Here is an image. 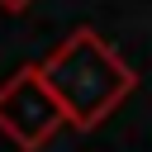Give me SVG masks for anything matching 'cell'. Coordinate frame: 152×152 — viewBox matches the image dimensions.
<instances>
[{
  "label": "cell",
  "instance_id": "cell-1",
  "mask_svg": "<svg viewBox=\"0 0 152 152\" xmlns=\"http://www.w3.org/2000/svg\"><path fill=\"white\" fill-rule=\"evenodd\" d=\"M43 76L52 86V95L66 109V128L90 133L100 128L133 90H138V71L114 52V43H104L90 24L71 28L43 62Z\"/></svg>",
  "mask_w": 152,
  "mask_h": 152
},
{
  "label": "cell",
  "instance_id": "cell-2",
  "mask_svg": "<svg viewBox=\"0 0 152 152\" xmlns=\"http://www.w3.org/2000/svg\"><path fill=\"white\" fill-rule=\"evenodd\" d=\"M57 128H66V109L52 95L38 62H28L10 81H0V133L19 152H43L57 138Z\"/></svg>",
  "mask_w": 152,
  "mask_h": 152
},
{
  "label": "cell",
  "instance_id": "cell-3",
  "mask_svg": "<svg viewBox=\"0 0 152 152\" xmlns=\"http://www.w3.org/2000/svg\"><path fill=\"white\" fill-rule=\"evenodd\" d=\"M33 5H38V0H0L5 14H24V10H33Z\"/></svg>",
  "mask_w": 152,
  "mask_h": 152
}]
</instances>
